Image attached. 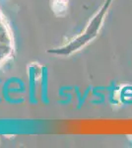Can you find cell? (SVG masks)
Wrapping results in <instances>:
<instances>
[{"label":"cell","instance_id":"obj_1","mask_svg":"<svg viewBox=\"0 0 132 148\" xmlns=\"http://www.w3.org/2000/svg\"><path fill=\"white\" fill-rule=\"evenodd\" d=\"M69 0H50V6L55 15L63 16L68 10Z\"/></svg>","mask_w":132,"mask_h":148}]
</instances>
